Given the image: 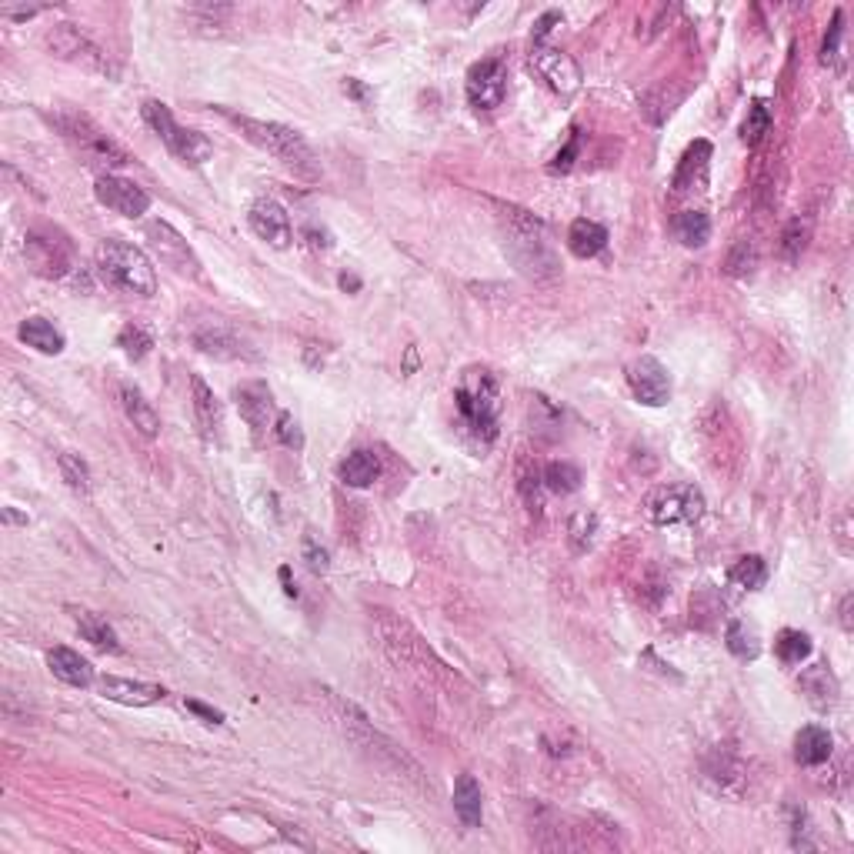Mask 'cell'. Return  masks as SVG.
<instances>
[{
  "instance_id": "6da1fadb",
  "label": "cell",
  "mask_w": 854,
  "mask_h": 854,
  "mask_svg": "<svg viewBox=\"0 0 854 854\" xmlns=\"http://www.w3.org/2000/svg\"><path fill=\"white\" fill-rule=\"evenodd\" d=\"M217 114H224L247 141L254 147H261V151H267L271 157H277L284 167H291L297 177H304V181H317V177H321V167H317L311 144H307L294 127L277 124V121H257V117L227 111V107H217Z\"/></svg>"
},
{
  "instance_id": "7a4b0ae2",
  "label": "cell",
  "mask_w": 854,
  "mask_h": 854,
  "mask_svg": "<svg viewBox=\"0 0 854 854\" xmlns=\"http://www.w3.org/2000/svg\"><path fill=\"white\" fill-rule=\"evenodd\" d=\"M454 407H458L461 438L474 451H488L498 438V381L488 371H468L454 391Z\"/></svg>"
},
{
  "instance_id": "3957f363",
  "label": "cell",
  "mask_w": 854,
  "mask_h": 854,
  "mask_svg": "<svg viewBox=\"0 0 854 854\" xmlns=\"http://www.w3.org/2000/svg\"><path fill=\"white\" fill-rule=\"evenodd\" d=\"M504 251L518 264V271L534 277V281H551L561 274L548 227L524 211H508L504 217Z\"/></svg>"
},
{
  "instance_id": "277c9868",
  "label": "cell",
  "mask_w": 854,
  "mask_h": 854,
  "mask_svg": "<svg viewBox=\"0 0 854 854\" xmlns=\"http://www.w3.org/2000/svg\"><path fill=\"white\" fill-rule=\"evenodd\" d=\"M97 271L104 274L107 284L121 287L127 294H141L151 297L157 291V274L154 264L141 247H134L131 241H121V237H107V241L97 247Z\"/></svg>"
},
{
  "instance_id": "5b68a950",
  "label": "cell",
  "mask_w": 854,
  "mask_h": 854,
  "mask_svg": "<svg viewBox=\"0 0 854 854\" xmlns=\"http://www.w3.org/2000/svg\"><path fill=\"white\" fill-rule=\"evenodd\" d=\"M144 121L147 127L161 137V141L167 144V151H171L177 161L191 164V167H201L214 157V144L207 141V137L201 131H191V127H181L174 121L171 107L161 104V101H144L141 107Z\"/></svg>"
},
{
  "instance_id": "8992f818",
  "label": "cell",
  "mask_w": 854,
  "mask_h": 854,
  "mask_svg": "<svg viewBox=\"0 0 854 854\" xmlns=\"http://www.w3.org/2000/svg\"><path fill=\"white\" fill-rule=\"evenodd\" d=\"M54 124H57V131H61L67 141H71L91 164H104V167H124V164H131V154H127L111 134L101 131V127H97L87 114L57 111V114H54Z\"/></svg>"
},
{
  "instance_id": "52a82bcc",
  "label": "cell",
  "mask_w": 854,
  "mask_h": 854,
  "mask_svg": "<svg viewBox=\"0 0 854 854\" xmlns=\"http://www.w3.org/2000/svg\"><path fill=\"white\" fill-rule=\"evenodd\" d=\"M648 518L661 528L671 524H698L704 518V494L694 484H668L648 498Z\"/></svg>"
},
{
  "instance_id": "ba28073f",
  "label": "cell",
  "mask_w": 854,
  "mask_h": 854,
  "mask_svg": "<svg viewBox=\"0 0 854 854\" xmlns=\"http://www.w3.org/2000/svg\"><path fill=\"white\" fill-rule=\"evenodd\" d=\"M464 91H468L471 107H478V111H494V107H501L504 94H508V71H504V64L498 57L478 61L468 71Z\"/></svg>"
},
{
  "instance_id": "9c48e42d",
  "label": "cell",
  "mask_w": 854,
  "mask_h": 854,
  "mask_svg": "<svg viewBox=\"0 0 854 854\" xmlns=\"http://www.w3.org/2000/svg\"><path fill=\"white\" fill-rule=\"evenodd\" d=\"M531 67H534V74L561 97H571L581 87V67L564 51H554V47H544V44L531 47Z\"/></svg>"
},
{
  "instance_id": "30bf717a",
  "label": "cell",
  "mask_w": 854,
  "mask_h": 854,
  "mask_svg": "<svg viewBox=\"0 0 854 854\" xmlns=\"http://www.w3.org/2000/svg\"><path fill=\"white\" fill-rule=\"evenodd\" d=\"M94 194H97V201L107 207V211H114L121 217H141V214H147V207H151V194H147L144 187H137L134 181L117 177V174H101V177H97Z\"/></svg>"
},
{
  "instance_id": "8fae6325",
  "label": "cell",
  "mask_w": 854,
  "mask_h": 854,
  "mask_svg": "<svg viewBox=\"0 0 854 854\" xmlns=\"http://www.w3.org/2000/svg\"><path fill=\"white\" fill-rule=\"evenodd\" d=\"M628 384L634 397L648 407H664L671 401V374L658 357L644 354L628 367Z\"/></svg>"
},
{
  "instance_id": "7c38bea8",
  "label": "cell",
  "mask_w": 854,
  "mask_h": 854,
  "mask_svg": "<svg viewBox=\"0 0 854 854\" xmlns=\"http://www.w3.org/2000/svg\"><path fill=\"white\" fill-rule=\"evenodd\" d=\"M247 227L271 247H287L294 241L291 217H287V211L274 201V197H257V201L247 207Z\"/></svg>"
},
{
  "instance_id": "4fadbf2b",
  "label": "cell",
  "mask_w": 854,
  "mask_h": 854,
  "mask_svg": "<svg viewBox=\"0 0 854 854\" xmlns=\"http://www.w3.org/2000/svg\"><path fill=\"white\" fill-rule=\"evenodd\" d=\"M147 237H151V247L157 251V257H161L167 267H174L177 274H191V277L201 274V264H197L191 244H187L167 221L147 224Z\"/></svg>"
},
{
  "instance_id": "5bb4252c",
  "label": "cell",
  "mask_w": 854,
  "mask_h": 854,
  "mask_svg": "<svg viewBox=\"0 0 854 854\" xmlns=\"http://www.w3.org/2000/svg\"><path fill=\"white\" fill-rule=\"evenodd\" d=\"M47 44L57 57L71 64H81V67H91V71H107V61L97 47L87 41V34L77 31L74 24H57L51 34H47Z\"/></svg>"
},
{
  "instance_id": "9a60e30c",
  "label": "cell",
  "mask_w": 854,
  "mask_h": 854,
  "mask_svg": "<svg viewBox=\"0 0 854 854\" xmlns=\"http://www.w3.org/2000/svg\"><path fill=\"white\" fill-rule=\"evenodd\" d=\"M234 397H237V411H241L244 424L251 427L254 441H261L264 431L271 427V417H274L271 387H267L264 381H244V384L234 391Z\"/></svg>"
},
{
  "instance_id": "2e32d148",
  "label": "cell",
  "mask_w": 854,
  "mask_h": 854,
  "mask_svg": "<svg viewBox=\"0 0 854 854\" xmlns=\"http://www.w3.org/2000/svg\"><path fill=\"white\" fill-rule=\"evenodd\" d=\"M27 257L34 261V267L47 277H61L71 271V244L61 234H31L27 237Z\"/></svg>"
},
{
  "instance_id": "e0dca14e",
  "label": "cell",
  "mask_w": 854,
  "mask_h": 854,
  "mask_svg": "<svg viewBox=\"0 0 854 854\" xmlns=\"http://www.w3.org/2000/svg\"><path fill=\"white\" fill-rule=\"evenodd\" d=\"M97 694L114 704H124V708H147V704H157L164 698L161 684H147V681H131V678H117V674H104L97 681Z\"/></svg>"
},
{
  "instance_id": "ac0fdd59",
  "label": "cell",
  "mask_w": 854,
  "mask_h": 854,
  "mask_svg": "<svg viewBox=\"0 0 854 854\" xmlns=\"http://www.w3.org/2000/svg\"><path fill=\"white\" fill-rule=\"evenodd\" d=\"M47 668L57 681L71 684V688H91L94 684V668L91 661L81 658L77 651L71 648H51L47 651Z\"/></svg>"
},
{
  "instance_id": "d6986e66",
  "label": "cell",
  "mask_w": 854,
  "mask_h": 854,
  "mask_svg": "<svg viewBox=\"0 0 854 854\" xmlns=\"http://www.w3.org/2000/svg\"><path fill=\"white\" fill-rule=\"evenodd\" d=\"M708 161H711V144L708 141H694L688 151H684L678 171H674L671 187L678 194L684 191H698V187L708 181Z\"/></svg>"
},
{
  "instance_id": "ffe728a7",
  "label": "cell",
  "mask_w": 854,
  "mask_h": 854,
  "mask_svg": "<svg viewBox=\"0 0 854 854\" xmlns=\"http://www.w3.org/2000/svg\"><path fill=\"white\" fill-rule=\"evenodd\" d=\"M831 734L828 728H821V724H808V728L798 731V738H794V758H798V764H804V768H818V764H824L831 758Z\"/></svg>"
},
{
  "instance_id": "44dd1931",
  "label": "cell",
  "mask_w": 854,
  "mask_h": 854,
  "mask_svg": "<svg viewBox=\"0 0 854 854\" xmlns=\"http://www.w3.org/2000/svg\"><path fill=\"white\" fill-rule=\"evenodd\" d=\"M191 391H194V414H197V424L207 438H221V427H224V417H221V404H217V394L207 387L204 377H191Z\"/></svg>"
},
{
  "instance_id": "7402d4cb",
  "label": "cell",
  "mask_w": 854,
  "mask_h": 854,
  "mask_svg": "<svg viewBox=\"0 0 854 854\" xmlns=\"http://www.w3.org/2000/svg\"><path fill=\"white\" fill-rule=\"evenodd\" d=\"M454 814L461 818L464 828H481L484 818V798H481V784L471 778V774H461L454 781Z\"/></svg>"
},
{
  "instance_id": "603a6c76",
  "label": "cell",
  "mask_w": 854,
  "mask_h": 854,
  "mask_svg": "<svg viewBox=\"0 0 854 854\" xmlns=\"http://www.w3.org/2000/svg\"><path fill=\"white\" fill-rule=\"evenodd\" d=\"M121 407H124L127 421H131L137 431L144 434V438H154V434L161 431V417H157L151 401H147V397L137 391V387L121 384Z\"/></svg>"
},
{
  "instance_id": "cb8c5ba5",
  "label": "cell",
  "mask_w": 854,
  "mask_h": 854,
  "mask_svg": "<svg viewBox=\"0 0 854 854\" xmlns=\"http://www.w3.org/2000/svg\"><path fill=\"white\" fill-rule=\"evenodd\" d=\"M801 691L808 694V701L818 711H828L834 701H838V681L828 671V664H814L801 674Z\"/></svg>"
},
{
  "instance_id": "d4e9b609",
  "label": "cell",
  "mask_w": 854,
  "mask_h": 854,
  "mask_svg": "<svg viewBox=\"0 0 854 854\" xmlns=\"http://www.w3.org/2000/svg\"><path fill=\"white\" fill-rule=\"evenodd\" d=\"M568 247L574 257H584V261H588V257L601 254L604 247H608V231H604L598 221L581 217V221H574L568 227Z\"/></svg>"
},
{
  "instance_id": "484cf974",
  "label": "cell",
  "mask_w": 854,
  "mask_h": 854,
  "mask_svg": "<svg viewBox=\"0 0 854 854\" xmlns=\"http://www.w3.org/2000/svg\"><path fill=\"white\" fill-rule=\"evenodd\" d=\"M337 474H341V481L347 488H371L377 481V474H381V464H377L374 451H354L341 461Z\"/></svg>"
},
{
  "instance_id": "4316f807",
  "label": "cell",
  "mask_w": 854,
  "mask_h": 854,
  "mask_svg": "<svg viewBox=\"0 0 854 854\" xmlns=\"http://www.w3.org/2000/svg\"><path fill=\"white\" fill-rule=\"evenodd\" d=\"M17 334H21V341L27 347H34V351H41V354H61L64 351V334L57 331L47 317H27Z\"/></svg>"
},
{
  "instance_id": "83f0119b",
  "label": "cell",
  "mask_w": 854,
  "mask_h": 854,
  "mask_svg": "<svg viewBox=\"0 0 854 854\" xmlns=\"http://www.w3.org/2000/svg\"><path fill=\"white\" fill-rule=\"evenodd\" d=\"M74 621H77V631H81V638L91 641L94 648L111 651V654L121 651V638H117V631L101 618V614H94V611H77Z\"/></svg>"
},
{
  "instance_id": "f1b7e54d",
  "label": "cell",
  "mask_w": 854,
  "mask_h": 854,
  "mask_svg": "<svg viewBox=\"0 0 854 854\" xmlns=\"http://www.w3.org/2000/svg\"><path fill=\"white\" fill-rule=\"evenodd\" d=\"M674 237L684 244V247H704L711 237V217L704 211H681L674 217Z\"/></svg>"
},
{
  "instance_id": "f546056e",
  "label": "cell",
  "mask_w": 854,
  "mask_h": 854,
  "mask_svg": "<svg viewBox=\"0 0 854 854\" xmlns=\"http://www.w3.org/2000/svg\"><path fill=\"white\" fill-rule=\"evenodd\" d=\"M728 578L731 584H738L744 591H758L764 588V581H768V564H764V558H758V554H748V558H741L728 571Z\"/></svg>"
},
{
  "instance_id": "4dcf8cb0",
  "label": "cell",
  "mask_w": 854,
  "mask_h": 854,
  "mask_svg": "<svg viewBox=\"0 0 854 854\" xmlns=\"http://www.w3.org/2000/svg\"><path fill=\"white\" fill-rule=\"evenodd\" d=\"M774 654H778L781 664H801L811 654V638L804 631L784 628L778 638H774Z\"/></svg>"
},
{
  "instance_id": "1f68e13d",
  "label": "cell",
  "mask_w": 854,
  "mask_h": 854,
  "mask_svg": "<svg viewBox=\"0 0 854 854\" xmlns=\"http://www.w3.org/2000/svg\"><path fill=\"white\" fill-rule=\"evenodd\" d=\"M57 468H61V478L74 494H81V498L91 494V468H87L77 454H71V451L57 454Z\"/></svg>"
},
{
  "instance_id": "d6a6232c",
  "label": "cell",
  "mask_w": 854,
  "mask_h": 854,
  "mask_svg": "<svg viewBox=\"0 0 854 854\" xmlns=\"http://www.w3.org/2000/svg\"><path fill=\"white\" fill-rule=\"evenodd\" d=\"M724 641H728V651L734 654V658H741V661H754V658H758V651H761L758 634H754L744 621H731L728 631H724Z\"/></svg>"
},
{
  "instance_id": "836d02e7",
  "label": "cell",
  "mask_w": 854,
  "mask_h": 854,
  "mask_svg": "<svg viewBox=\"0 0 854 854\" xmlns=\"http://www.w3.org/2000/svg\"><path fill=\"white\" fill-rule=\"evenodd\" d=\"M194 344L201 347L204 354H211V357H241V344H237V337L221 331V327H211V331H197Z\"/></svg>"
},
{
  "instance_id": "e575fe53",
  "label": "cell",
  "mask_w": 854,
  "mask_h": 854,
  "mask_svg": "<svg viewBox=\"0 0 854 854\" xmlns=\"http://www.w3.org/2000/svg\"><path fill=\"white\" fill-rule=\"evenodd\" d=\"M544 484H548V491L554 494H574L581 488V471L574 468L571 461H551L548 468H544Z\"/></svg>"
},
{
  "instance_id": "d590c367",
  "label": "cell",
  "mask_w": 854,
  "mask_h": 854,
  "mask_svg": "<svg viewBox=\"0 0 854 854\" xmlns=\"http://www.w3.org/2000/svg\"><path fill=\"white\" fill-rule=\"evenodd\" d=\"M117 347H124V354L131 357V361H144L154 347V337L141 324H124L121 334H117Z\"/></svg>"
},
{
  "instance_id": "8d00e7d4",
  "label": "cell",
  "mask_w": 854,
  "mask_h": 854,
  "mask_svg": "<svg viewBox=\"0 0 854 854\" xmlns=\"http://www.w3.org/2000/svg\"><path fill=\"white\" fill-rule=\"evenodd\" d=\"M768 131H771V111H768V104H764V101H754V104L748 107V117H744V124H741V141L748 144V147H754Z\"/></svg>"
},
{
  "instance_id": "74e56055",
  "label": "cell",
  "mask_w": 854,
  "mask_h": 854,
  "mask_svg": "<svg viewBox=\"0 0 854 854\" xmlns=\"http://www.w3.org/2000/svg\"><path fill=\"white\" fill-rule=\"evenodd\" d=\"M808 237H811V224L801 221V217H794V221L784 227V234H781V257H784V261H788V264L798 261L801 251L808 247Z\"/></svg>"
},
{
  "instance_id": "f35d334b",
  "label": "cell",
  "mask_w": 854,
  "mask_h": 854,
  "mask_svg": "<svg viewBox=\"0 0 854 854\" xmlns=\"http://www.w3.org/2000/svg\"><path fill=\"white\" fill-rule=\"evenodd\" d=\"M594 531H598V518L591 511H581L571 518V528H568V538H571V548L574 551H588L591 541H594Z\"/></svg>"
},
{
  "instance_id": "ab89813d",
  "label": "cell",
  "mask_w": 854,
  "mask_h": 854,
  "mask_svg": "<svg viewBox=\"0 0 854 854\" xmlns=\"http://www.w3.org/2000/svg\"><path fill=\"white\" fill-rule=\"evenodd\" d=\"M754 264H758V251H754L751 241H738L731 247L728 261H724V271H728L731 277H744L754 271Z\"/></svg>"
},
{
  "instance_id": "60d3db41",
  "label": "cell",
  "mask_w": 854,
  "mask_h": 854,
  "mask_svg": "<svg viewBox=\"0 0 854 854\" xmlns=\"http://www.w3.org/2000/svg\"><path fill=\"white\" fill-rule=\"evenodd\" d=\"M274 434H277V441H281L284 448H291V451H301V448H304V431H301V424H297L294 414H287V411L277 414Z\"/></svg>"
},
{
  "instance_id": "b9f144b4",
  "label": "cell",
  "mask_w": 854,
  "mask_h": 854,
  "mask_svg": "<svg viewBox=\"0 0 854 854\" xmlns=\"http://www.w3.org/2000/svg\"><path fill=\"white\" fill-rule=\"evenodd\" d=\"M838 44H841V11L834 14L831 31H828V37H824V47H821V61L824 64H834V57H838Z\"/></svg>"
},
{
  "instance_id": "7bdbcfd3",
  "label": "cell",
  "mask_w": 854,
  "mask_h": 854,
  "mask_svg": "<svg viewBox=\"0 0 854 854\" xmlns=\"http://www.w3.org/2000/svg\"><path fill=\"white\" fill-rule=\"evenodd\" d=\"M304 558H307V564H311V571H317V574H324L327 568H331V558H327V551L317 548L311 538L304 541Z\"/></svg>"
},
{
  "instance_id": "ee69618b",
  "label": "cell",
  "mask_w": 854,
  "mask_h": 854,
  "mask_svg": "<svg viewBox=\"0 0 854 854\" xmlns=\"http://www.w3.org/2000/svg\"><path fill=\"white\" fill-rule=\"evenodd\" d=\"M574 157H578V131L571 134L568 147H564V151H558V157H554V164H551V171H571Z\"/></svg>"
},
{
  "instance_id": "f6af8a7d",
  "label": "cell",
  "mask_w": 854,
  "mask_h": 854,
  "mask_svg": "<svg viewBox=\"0 0 854 854\" xmlns=\"http://www.w3.org/2000/svg\"><path fill=\"white\" fill-rule=\"evenodd\" d=\"M184 704H187V711H194L197 718H201L204 724H221V721H224V714L217 711V708H211V704H204V701H194V698H187Z\"/></svg>"
},
{
  "instance_id": "bcb514c9",
  "label": "cell",
  "mask_w": 854,
  "mask_h": 854,
  "mask_svg": "<svg viewBox=\"0 0 854 854\" xmlns=\"http://www.w3.org/2000/svg\"><path fill=\"white\" fill-rule=\"evenodd\" d=\"M561 21H564V17H561L558 11H548V14H544L541 21L534 24V47L544 44V37H548V34L554 31V24H561Z\"/></svg>"
},
{
  "instance_id": "7dc6e473",
  "label": "cell",
  "mask_w": 854,
  "mask_h": 854,
  "mask_svg": "<svg viewBox=\"0 0 854 854\" xmlns=\"http://www.w3.org/2000/svg\"><path fill=\"white\" fill-rule=\"evenodd\" d=\"M851 594H844V601H841V628L844 631H851Z\"/></svg>"
},
{
  "instance_id": "c3c4849f",
  "label": "cell",
  "mask_w": 854,
  "mask_h": 854,
  "mask_svg": "<svg viewBox=\"0 0 854 854\" xmlns=\"http://www.w3.org/2000/svg\"><path fill=\"white\" fill-rule=\"evenodd\" d=\"M281 584H284L287 598H297V584L291 581V568H281Z\"/></svg>"
},
{
  "instance_id": "681fc988",
  "label": "cell",
  "mask_w": 854,
  "mask_h": 854,
  "mask_svg": "<svg viewBox=\"0 0 854 854\" xmlns=\"http://www.w3.org/2000/svg\"><path fill=\"white\" fill-rule=\"evenodd\" d=\"M344 91H347V94H354V97H357V101H367V94H364V87H361V84H357V81H347V84H344Z\"/></svg>"
},
{
  "instance_id": "f907efd6",
  "label": "cell",
  "mask_w": 854,
  "mask_h": 854,
  "mask_svg": "<svg viewBox=\"0 0 854 854\" xmlns=\"http://www.w3.org/2000/svg\"><path fill=\"white\" fill-rule=\"evenodd\" d=\"M341 287H344V291H357V287H361V281H357L354 274H341Z\"/></svg>"
}]
</instances>
